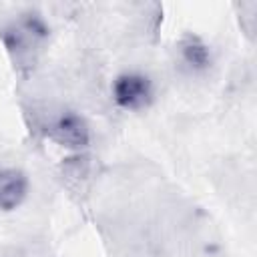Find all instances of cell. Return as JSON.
Masks as SVG:
<instances>
[{"label": "cell", "mask_w": 257, "mask_h": 257, "mask_svg": "<svg viewBox=\"0 0 257 257\" xmlns=\"http://www.w3.org/2000/svg\"><path fill=\"white\" fill-rule=\"evenodd\" d=\"M112 98L120 108L126 110L145 108L153 98V84L145 74L124 72L112 82Z\"/></svg>", "instance_id": "cell-1"}, {"label": "cell", "mask_w": 257, "mask_h": 257, "mask_svg": "<svg viewBox=\"0 0 257 257\" xmlns=\"http://www.w3.org/2000/svg\"><path fill=\"white\" fill-rule=\"evenodd\" d=\"M48 34V28L36 14H28L20 18L6 30V44L10 50H16V56L28 54L32 46L40 44Z\"/></svg>", "instance_id": "cell-2"}, {"label": "cell", "mask_w": 257, "mask_h": 257, "mask_svg": "<svg viewBox=\"0 0 257 257\" xmlns=\"http://www.w3.org/2000/svg\"><path fill=\"white\" fill-rule=\"evenodd\" d=\"M50 137L54 141H58L60 145L64 147H70V149H82L88 145V126L84 122L82 116H78L76 112L72 110H64L60 112L52 124H50Z\"/></svg>", "instance_id": "cell-3"}, {"label": "cell", "mask_w": 257, "mask_h": 257, "mask_svg": "<svg viewBox=\"0 0 257 257\" xmlns=\"http://www.w3.org/2000/svg\"><path fill=\"white\" fill-rule=\"evenodd\" d=\"M28 193V179L18 169H0V209H16Z\"/></svg>", "instance_id": "cell-4"}, {"label": "cell", "mask_w": 257, "mask_h": 257, "mask_svg": "<svg viewBox=\"0 0 257 257\" xmlns=\"http://www.w3.org/2000/svg\"><path fill=\"white\" fill-rule=\"evenodd\" d=\"M181 54H183L185 62L195 68H205L211 62L209 46L199 36H191V34L185 36V40L181 42Z\"/></svg>", "instance_id": "cell-5"}]
</instances>
